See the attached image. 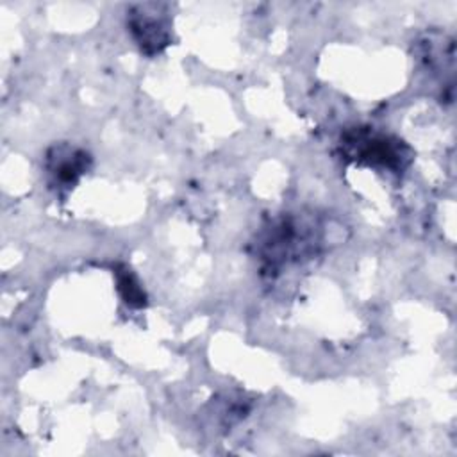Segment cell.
I'll return each instance as SVG.
<instances>
[{
    "instance_id": "3",
    "label": "cell",
    "mask_w": 457,
    "mask_h": 457,
    "mask_svg": "<svg viewBox=\"0 0 457 457\" xmlns=\"http://www.w3.org/2000/svg\"><path fill=\"white\" fill-rule=\"evenodd\" d=\"M166 14L164 7L157 4L136 5L129 11L127 27L143 54H161L171 43L170 18Z\"/></svg>"
},
{
    "instance_id": "5",
    "label": "cell",
    "mask_w": 457,
    "mask_h": 457,
    "mask_svg": "<svg viewBox=\"0 0 457 457\" xmlns=\"http://www.w3.org/2000/svg\"><path fill=\"white\" fill-rule=\"evenodd\" d=\"M118 287H120L123 300L129 305H134V307L145 305V293L129 270H121V273L118 271Z\"/></svg>"
},
{
    "instance_id": "1",
    "label": "cell",
    "mask_w": 457,
    "mask_h": 457,
    "mask_svg": "<svg viewBox=\"0 0 457 457\" xmlns=\"http://www.w3.org/2000/svg\"><path fill=\"white\" fill-rule=\"evenodd\" d=\"M320 223L314 218L282 216L262 230L257 239V255L270 275L280 268L311 259L321 248Z\"/></svg>"
},
{
    "instance_id": "4",
    "label": "cell",
    "mask_w": 457,
    "mask_h": 457,
    "mask_svg": "<svg viewBox=\"0 0 457 457\" xmlns=\"http://www.w3.org/2000/svg\"><path fill=\"white\" fill-rule=\"evenodd\" d=\"M89 168V155L79 148L62 145L54 146L46 155V170L54 182L71 187Z\"/></svg>"
},
{
    "instance_id": "2",
    "label": "cell",
    "mask_w": 457,
    "mask_h": 457,
    "mask_svg": "<svg viewBox=\"0 0 457 457\" xmlns=\"http://www.w3.org/2000/svg\"><path fill=\"white\" fill-rule=\"evenodd\" d=\"M341 146L346 159L391 171H402L412 159L411 148L402 139L375 132L371 127H355L345 132Z\"/></svg>"
}]
</instances>
